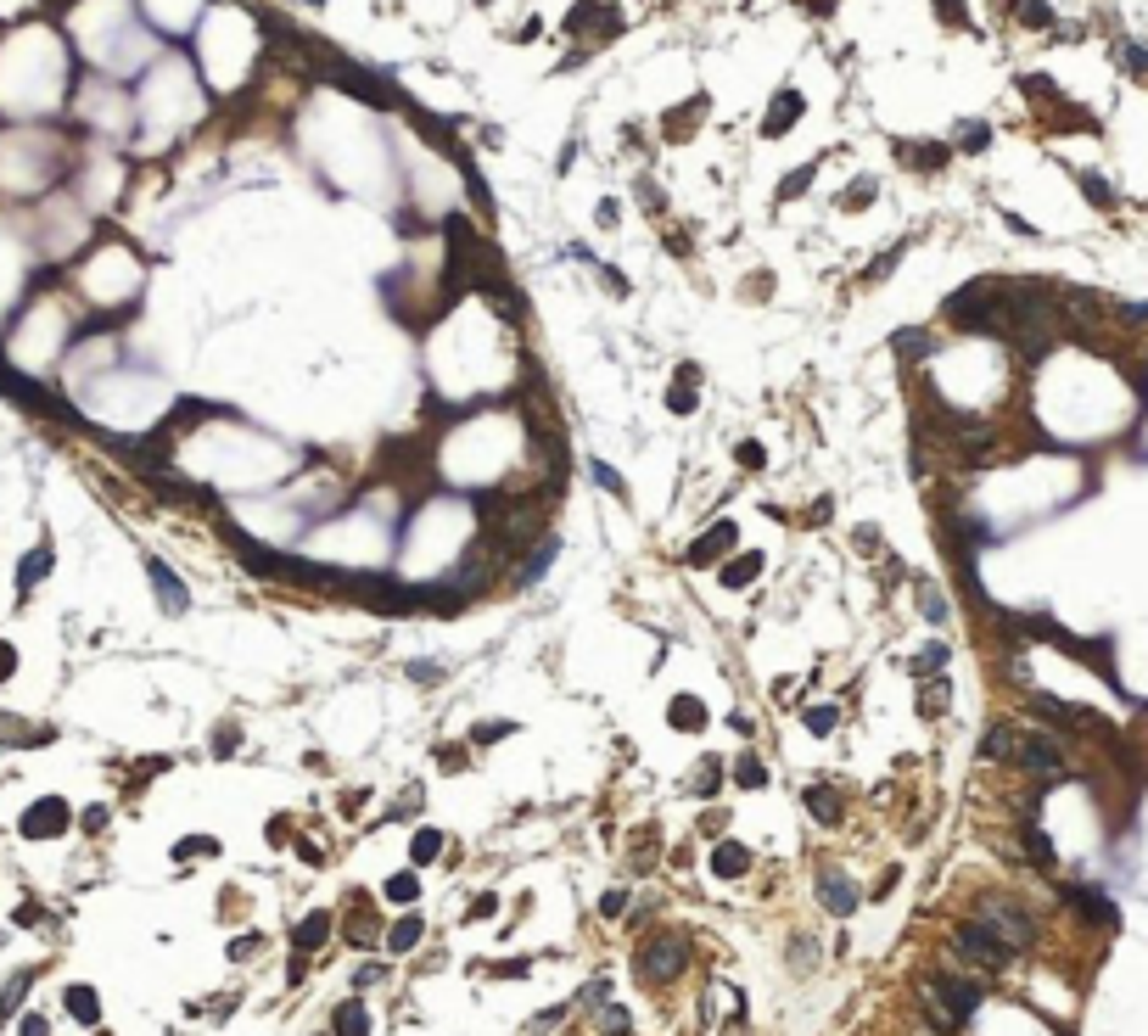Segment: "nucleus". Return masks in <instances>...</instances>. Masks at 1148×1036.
I'll return each instance as SVG.
<instances>
[{
    "label": "nucleus",
    "mask_w": 1148,
    "mask_h": 1036,
    "mask_svg": "<svg viewBox=\"0 0 1148 1036\" xmlns=\"http://www.w3.org/2000/svg\"><path fill=\"white\" fill-rule=\"evenodd\" d=\"M683 969H689V935L672 930V924L655 930L650 942L639 947V975H644L650 986H655V981H678Z\"/></svg>",
    "instance_id": "1"
},
{
    "label": "nucleus",
    "mask_w": 1148,
    "mask_h": 1036,
    "mask_svg": "<svg viewBox=\"0 0 1148 1036\" xmlns=\"http://www.w3.org/2000/svg\"><path fill=\"white\" fill-rule=\"evenodd\" d=\"M980 924H986L1008 953H1020V947L1036 942V919H1031L1025 908H1014V902H1003V896H986V902H980Z\"/></svg>",
    "instance_id": "2"
},
{
    "label": "nucleus",
    "mask_w": 1148,
    "mask_h": 1036,
    "mask_svg": "<svg viewBox=\"0 0 1148 1036\" xmlns=\"http://www.w3.org/2000/svg\"><path fill=\"white\" fill-rule=\"evenodd\" d=\"M68 818H74V813H68V801H62V796H40V801L23 813L17 829H23V840H56L62 829H68Z\"/></svg>",
    "instance_id": "3"
},
{
    "label": "nucleus",
    "mask_w": 1148,
    "mask_h": 1036,
    "mask_svg": "<svg viewBox=\"0 0 1148 1036\" xmlns=\"http://www.w3.org/2000/svg\"><path fill=\"white\" fill-rule=\"evenodd\" d=\"M1014 757H1020V767L1042 773V779H1059V773H1065V746H1059L1054 734H1025Z\"/></svg>",
    "instance_id": "4"
},
{
    "label": "nucleus",
    "mask_w": 1148,
    "mask_h": 1036,
    "mask_svg": "<svg viewBox=\"0 0 1148 1036\" xmlns=\"http://www.w3.org/2000/svg\"><path fill=\"white\" fill-rule=\"evenodd\" d=\"M958 947H964L969 958H980V963H986V969H1003V963L1014 958V953H1008V947H1003V942H997V935H992L986 924H980V919H969V924H958Z\"/></svg>",
    "instance_id": "5"
},
{
    "label": "nucleus",
    "mask_w": 1148,
    "mask_h": 1036,
    "mask_svg": "<svg viewBox=\"0 0 1148 1036\" xmlns=\"http://www.w3.org/2000/svg\"><path fill=\"white\" fill-rule=\"evenodd\" d=\"M818 902H824V908H829L835 919H851V914H858V902H863V891L851 885L846 874L824 868V874H818Z\"/></svg>",
    "instance_id": "6"
},
{
    "label": "nucleus",
    "mask_w": 1148,
    "mask_h": 1036,
    "mask_svg": "<svg viewBox=\"0 0 1148 1036\" xmlns=\"http://www.w3.org/2000/svg\"><path fill=\"white\" fill-rule=\"evenodd\" d=\"M594 23H605L611 34H622V12H611L605 0H577L566 12V34H594Z\"/></svg>",
    "instance_id": "7"
},
{
    "label": "nucleus",
    "mask_w": 1148,
    "mask_h": 1036,
    "mask_svg": "<svg viewBox=\"0 0 1148 1036\" xmlns=\"http://www.w3.org/2000/svg\"><path fill=\"white\" fill-rule=\"evenodd\" d=\"M146 572H152V589H157V600H162V611L169 617H180V611H191V594H185V582L162 566V561H146Z\"/></svg>",
    "instance_id": "8"
},
{
    "label": "nucleus",
    "mask_w": 1148,
    "mask_h": 1036,
    "mask_svg": "<svg viewBox=\"0 0 1148 1036\" xmlns=\"http://www.w3.org/2000/svg\"><path fill=\"white\" fill-rule=\"evenodd\" d=\"M801 112H807L801 90H779V95H773V107H768V123H762V135H768V141H779V135H784V129H790Z\"/></svg>",
    "instance_id": "9"
},
{
    "label": "nucleus",
    "mask_w": 1148,
    "mask_h": 1036,
    "mask_svg": "<svg viewBox=\"0 0 1148 1036\" xmlns=\"http://www.w3.org/2000/svg\"><path fill=\"white\" fill-rule=\"evenodd\" d=\"M729 543H734V522H717L711 533H701L695 543H689V555H683V561H689V566H711Z\"/></svg>",
    "instance_id": "10"
},
{
    "label": "nucleus",
    "mask_w": 1148,
    "mask_h": 1036,
    "mask_svg": "<svg viewBox=\"0 0 1148 1036\" xmlns=\"http://www.w3.org/2000/svg\"><path fill=\"white\" fill-rule=\"evenodd\" d=\"M745 868H751V846H740V840H723V846L711 852V874H717V880H740Z\"/></svg>",
    "instance_id": "11"
},
{
    "label": "nucleus",
    "mask_w": 1148,
    "mask_h": 1036,
    "mask_svg": "<svg viewBox=\"0 0 1148 1036\" xmlns=\"http://www.w3.org/2000/svg\"><path fill=\"white\" fill-rule=\"evenodd\" d=\"M1065 902H1070V908H1081L1087 919H1098V924H1114V902H1104V896H1098V891H1087V885H1070V891H1065Z\"/></svg>",
    "instance_id": "12"
},
{
    "label": "nucleus",
    "mask_w": 1148,
    "mask_h": 1036,
    "mask_svg": "<svg viewBox=\"0 0 1148 1036\" xmlns=\"http://www.w3.org/2000/svg\"><path fill=\"white\" fill-rule=\"evenodd\" d=\"M717 577H723V589H745V582H757V577H762V555H757V549H751V555H734V561H729L723 572H717Z\"/></svg>",
    "instance_id": "13"
},
{
    "label": "nucleus",
    "mask_w": 1148,
    "mask_h": 1036,
    "mask_svg": "<svg viewBox=\"0 0 1148 1036\" xmlns=\"http://www.w3.org/2000/svg\"><path fill=\"white\" fill-rule=\"evenodd\" d=\"M62 1002H68V1014H74L79 1025H95V1020H102V997H95L90 986H68V992H62Z\"/></svg>",
    "instance_id": "14"
},
{
    "label": "nucleus",
    "mask_w": 1148,
    "mask_h": 1036,
    "mask_svg": "<svg viewBox=\"0 0 1148 1036\" xmlns=\"http://www.w3.org/2000/svg\"><path fill=\"white\" fill-rule=\"evenodd\" d=\"M807 813H812L818 824H840V796H835L829 785H812V790H807Z\"/></svg>",
    "instance_id": "15"
},
{
    "label": "nucleus",
    "mask_w": 1148,
    "mask_h": 1036,
    "mask_svg": "<svg viewBox=\"0 0 1148 1036\" xmlns=\"http://www.w3.org/2000/svg\"><path fill=\"white\" fill-rule=\"evenodd\" d=\"M325 935H331V914H309L298 930H291V942H298V953H314Z\"/></svg>",
    "instance_id": "16"
},
{
    "label": "nucleus",
    "mask_w": 1148,
    "mask_h": 1036,
    "mask_svg": "<svg viewBox=\"0 0 1148 1036\" xmlns=\"http://www.w3.org/2000/svg\"><path fill=\"white\" fill-rule=\"evenodd\" d=\"M45 572H51V549L40 543V549H28V555H23V566H17V589L28 594V589H34V582H40Z\"/></svg>",
    "instance_id": "17"
},
{
    "label": "nucleus",
    "mask_w": 1148,
    "mask_h": 1036,
    "mask_svg": "<svg viewBox=\"0 0 1148 1036\" xmlns=\"http://www.w3.org/2000/svg\"><path fill=\"white\" fill-rule=\"evenodd\" d=\"M717 785H723V762H717V757H706L695 773H689V796H701V801L717 796Z\"/></svg>",
    "instance_id": "18"
},
{
    "label": "nucleus",
    "mask_w": 1148,
    "mask_h": 1036,
    "mask_svg": "<svg viewBox=\"0 0 1148 1036\" xmlns=\"http://www.w3.org/2000/svg\"><path fill=\"white\" fill-rule=\"evenodd\" d=\"M667 723H672V728H706V706H701L695 695H678L672 711H667Z\"/></svg>",
    "instance_id": "19"
},
{
    "label": "nucleus",
    "mask_w": 1148,
    "mask_h": 1036,
    "mask_svg": "<svg viewBox=\"0 0 1148 1036\" xmlns=\"http://www.w3.org/2000/svg\"><path fill=\"white\" fill-rule=\"evenodd\" d=\"M897 157H913V169H947V157H953V151H947V146H908L902 141Z\"/></svg>",
    "instance_id": "20"
},
{
    "label": "nucleus",
    "mask_w": 1148,
    "mask_h": 1036,
    "mask_svg": "<svg viewBox=\"0 0 1148 1036\" xmlns=\"http://www.w3.org/2000/svg\"><path fill=\"white\" fill-rule=\"evenodd\" d=\"M337 1036H370L365 1002H342V1009H337Z\"/></svg>",
    "instance_id": "21"
},
{
    "label": "nucleus",
    "mask_w": 1148,
    "mask_h": 1036,
    "mask_svg": "<svg viewBox=\"0 0 1148 1036\" xmlns=\"http://www.w3.org/2000/svg\"><path fill=\"white\" fill-rule=\"evenodd\" d=\"M34 986V969H17V975L6 981V992H0V1020H12V1009L23 1002V992Z\"/></svg>",
    "instance_id": "22"
},
{
    "label": "nucleus",
    "mask_w": 1148,
    "mask_h": 1036,
    "mask_svg": "<svg viewBox=\"0 0 1148 1036\" xmlns=\"http://www.w3.org/2000/svg\"><path fill=\"white\" fill-rule=\"evenodd\" d=\"M734 785H740V790H762V785H768V767H762L757 757L745 751V757L734 762Z\"/></svg>",
    "instance_id": "23"
},
{
    "label": "nucleus",
    "mask_w": 1148,
    "mask_h": 1036,
    "mask_svg": "<svg viewBox=\"0 0 1148 1036\" xmlns=\"http://www.w3.org/2000/svg\"><path fill=\"white\" fill-rule=\"evenodd\" d=\"M420 935H426V924H420V919L409 914V919H398V930L387 935V947H392V953H409V947L420 942Z\"/></svg>",
    "instance_id": "24"
},
{
    "label": "nucleus",
    "mask_w": 1148,
    "mask_h": 1036,
    "mask_svg": "<svg viewBox=\"0 0 1148 1036\" xmlns=\"http://www.w3.org/2000/svg\"><path fill=\"white\" fill-rule=\"evenodd\" d=\"M628 1031H633L628 1009H622V1002H605L600 1009V1036H628Z\"/></svg>",
    "instance_id": "25"
},
{
    "label": "nucleus",
    "mask_w": 1148,
    "mask_h": 1036,
    "mask_svg": "<svg viewBox=\"0 0 1148 1036\" xmlns=\"http://www.w3.org/2000/svg\"><path fill=\"white\" fill-rule=\"evenodd\" d=\"M874 191H879V185H874V174H863V180H851V191H846V197H840V208H846V213H858L863 202H874Z\"/></svg>",
    "instance_id": "26"
},
{
    "label": "nucleus",
    "mask_w": 1148,
    "mask_h": 1036,
    "mask_svg": "<svg viewBox=\"0 0 1148 1036\" xmlns=\"http://www.w3.org/2000/svg\"><path fill=\"white\" fill-rule=\"evenodd\" d=\"M437 852H443V835H437V829H420V835H415V846H409V857H415V863H432Z\"/></svg>",
    "instance_id": "27"
},
{
    "label": "nucleus",
    "mask_w": 1148,
    "mask_h": 1036,
    "mask_svg": "<svg viewBox=\"0 0 1148 1036\" xmlns=\"http://www.w3.org/2000/svg\"><path fill=\"white\" fill-rule=\"evenodd\" d=\"M1014 12H1020L1031 28H1054V12H1047V0H1014Z\"/></svg>",
    "instance_id": "28"
},
{
    "label": "nucleus",
    "mask_w": 1148,
    "mask_h": 1036,
    "mask_svg": "<svg viewBox=\"0 0 1148 1036\" xmlns=\"http://www.w3.org/2000/svg\"><path fill=\"white\" fill-rule=\"evenodd\" d=\"M812 174H818L812 163H807V169H796V174H784V180H779V202H790V197H801V191L812 185Z\"/></svg>",
    "instance_id": "29"
},
{
    "label": "nucleus",
    "mask_w": 1148,
    "mask_h": 1036,
    "mask_svg": "<svg viewBox=\"0 0 1148 1036\" xmlns=\"http://www.w3.org/2000/svg\"><path fill=\"white\" fill-rule=\"evenodd\" d=\"M415 896H420L415 874H392V880H387V902H415Z\"/></svg>",
    "instance_id": "30"
},
{
    "label": "nucleus",
    "mask_w": 1148,
    "mask_h": 1036,
    "mask_svg": "<svg viewBox=\"0 0 1148 1036\" xmlns=\"http://www.w3.org/2000/svg\"><path fill=\"white\" fill-rule=\"evenodd\" d=\"M918 605H925V617H930V622H947V600H941V589L918 582Z\"/></svg>",
    "instance_id": "31"
},
{
    "label": "nucleus",
    "mask_w": 1148,
    "mask_h": 1036,
    "mask_svg": "<svg viewBox=\"0 0 1148 1036\" xmlns=\"http://www.w3.org/2000/svg\"><path fill=\"white\" fill-rule=\"evenodd\" d=\"M947 667V644H925V650L913 656V672H941Z\"/></svg>",
    "instance_id": "32"
},
{
    "label": "nucleus",
    "mask_w": 1148,
    "mask_h": 1036,
    "mask_svg": "<svg viewBox=\"0 0 1148 1036\" xmlns=\"http://www.w3.org/2000/svg\"><path fill=\"white\" fill-rule=\"evenodd\" d=\"M835 723H840V711H835V706H812V711H807V728H812V734H829Z\"/></svg>",
    "instance_id": "33"
},
{
    "label": "nucleus",
    "mask_w": 1148,
    "mask_h": 1036,
    "mask_svg": "<svg viewBox=\"0 0 1148 1036\" xmlns=\"http://www.w3.org/2000/svg\"><path fill=\"white\" fill-rule=\"evenodd\" d=\"M986 141H992V129H986V123H964V129H958V146H964V151H980Z\"/></svg>",
    "instance_id": "34"
},
{
    "label": "nucleus",
    "mask_w": 1148,
    "mask_h": 1036,
    "mask_svg": "<svg viewBox=\"0 0 1148 1036\" xmlns=\"http://www.w3.org/2000/svg\"><path fill=\"white\" fill-rule=\"evenodd\" d=\"M1081 191H1087V197H1093L1098 208H1114V191H1109V185H1104L1098 174H1081Z\"/></svg>",
    "instance_id": "35"
},
{
    "label": "nucleus",
    "mask_w": 1148,
    "mask_h": 1036,
    "mask_svg": "<svg viewBox=\"0 0 1148 1036\" xmlns=\"http://www.w3.org/2000/svg\"><path fill=\"white\" fill-rule=\"evenodd\" d=\"M734 460H740L745 471H762V465H768V454H762V443H740V448H734Z\"/></svg>",
    "instance_id": "36"
},
{
    "label": "nucleus",
    "mask_w": 1148,
    "mask_h": 1036,
    "mask_svg": "<svg viewBox=\"0 0 1148 1036\" xmlns=\"http://www.w3.org/2000/svg\"><path fill=\"white\" fill-rule=\"evenodd\" d=\"M1008 739H1014V734H1008V728L997 723V728L986 734V746H980V751H986V757H1008V751H1014V746H1008Z\"/></svg>",
    "instance_id": "37"
},
{
    "label": "nucleus",
    "mask_w": 1148,
    "mask_h": 1036,
    "mask_svg": "<svg viewBox=\"0 0 1148 1036\" xmlns=\"http://www.w3.org/2000/svg\"><path fill=\"white\" fill-rule=\"evenodd\" d=\"M196 852H219V840L196 835V840H180V846H174V857H196Z\"/></svg>",
    "instance_id": "38"
},
{
    "label": "nucleus",
    "mask_w": 1148,
    "mask_h": 1036,
    "mask_svg": "<svg viewBox=\"0 0 1148 1036\" xmlns=\"http://www.w3.org/2000/svg\"><path fill=\"white\" fill-rule=\"evenodd\" d=\"M258 947H264V935H236V942H230V958L241 963V958H252Z\"/></svg>",
    "instance_id": "39"
},
{
    "label": "nucleus",
    "mask_w": 1148,
    "mask_h": 1036,
    "mask_svg": "<svg viewBox=\"0 0 1148 1036\" xmlns=\"http://www.w3.org/2000/svg\"><path fill=\"white\" fill-rule=\"evenodd\" d=\"M1121 62H1126L1132 73H1148V51H1143V45H1126V40H1121Z\"/></svg>",
    "instance_id": "40"
},
{
    "label": "nucleus",
    "mask_w": 1148,
    "mask_h": 1036,
    "mask_svg": "<svg viewBox=\"0 0 1148 1036\" xmlns=\"http://www.w3.org/2000/svg\"><path fill=\"white\" fill-rule=\"evenodd\" d=\"M600 914H605V919L628 914V891H605V896H600Z\"/></svg>",
    "instance_id": "41"
},
{
    "label": "nucleus",
    "mask_w": 1148,
    "mask_h": 1036,
    "mask_svg": "<svg viewBox=\"0 0 1148 1036\" xmlns=\"http://www.w3.org/2000/svg\"><path fill=\"white\" fill-rule=\"evenodd\" d=\"M594 482H600V488H611V494H622V476H616L605 460H594Z\"/></svg>",
    "instance_id": "42"
},
{
    "label": "nucleus",
    "mask_w": 1148,
    "mask_h": 1036,
    "mask_svg": "<svg viewBox=\"0 0 1148 1036\" xmlns=\"http://www.w3.org/2000/svg\"><path fill=\"white\" fill-rule=\"evenodd\" d=\"M667 404H672L678 415H689V409H695V393H689V386H672V393H667Z\"/></svg>",
    "instance_id": "43"
},
{
    "label": "nucleus",
    "mask_w": 1148,
    "mask_h": 1036,
    "mask_svg": "<svg viewBox=\"0 0 1148 1036\" xmlns=\"http://www.w3.org/2000/svg\"><path fill=\"white\" fill-rule=\"evenodd\" d=\"M12 672H17V650H12V644H6V639H0V684H6V678H12Z\"/></svg>",
    "instance_id": "44"
},
{
    "label": "nucleus",
    "mask_w": 1148,
    "mask_h": 1036,
    "mask_svg": "<svg viewBox=\"0 0 1148 1036\" xmlns=\"http://www.w3.org/2000/svg\"><path fill=\"white\" fill-rule=\"evenodd\" d=\"M930 711H947V684H936V689H925V718Z\"/></svg>",
    "instance_id": "45"
},
{
    "label": "nucleus",
    "mask_w": 1148,
    "mask_h": 1036,
    "mask_svg": "<svg viewBox=\"0 0 1148 1036\" xmlns=\"http://www.w3.org/2000/svg\"><path fill=\"white\" fill-rule=\"evenodd\" d=\"M812 958H818V947H812V942H796V947H790V963H801V969H812Z\"/></svg>",
    "instance_id": "46"
},
{
    "label": "nucleus",
    "mask_w": 1148,
    "mask_h": 1036,
    "mask_svg": "<svg viewBox=\"0 0 1148 1036\" xmlns=\"http://www.w3.org/2000/svg\"><path fill=\"white\" fill-rule=\"evenodd\" d=\"M499 734H515V723H487V728H476V746H487V739H499Z\"/></svg>",
    "instance_id": "47"
},
{
    "label": "nucleus",
    "mask_w": 1148,
    "mask_h": 1036,
    "mask_svg": "<svg viewBox=\"0 0 1148 1036\" xmlns=\"http://www.w3.org/2000/svg\"><path fill=\"white\" fill-rule=\"evenodd\" d=\"M17 1036H51V1025L40 1020V1014H23V1031Z\"/></svg>",
    "instance_id": "48"
},
{
    "label": "nucleus",
    "mask_w": 1148,
    "mask_h": 1036,
    "mask_svg": "<svg viewBox=\"0 0 1148 1036\" xmlns=\"http://www.w3.org/2000/svg\"><path fill=\"white\" fill-rule=\"evenodd\" d=\"M538 28H544V23H538V17H527V23H515V28H510V40H538Z\"/></svg>",
    "instance_id": "49"
},
{
    "label": "nucleus",
    "mask_w": 1148,
    "mask_h": 1036,
    "mask_svg": "<svg viewBox=\"0 0 1148 1036\" xmlns=\"http://www.w3.org/2000/svg\"><path fill=\"white\" fill-rule=\"evenodd\" d=\"M936 12H941L947 23H958V17H964V0H936Z\"/></svg>",
    "instance_id": "50"
},
{
    "label": "nucleus",
    "mask_w": 1148,
    "mask_h": 1036,
    "mask_svg": "<svg viewBox=\"0 0 1148 1036\" xmlns=\"http://www.w3.org/2000/svg\"><path fill=\"white\" fill-rule=\"evenodd\" d=\"M381 975H387V969H381V963H365V969H358V986H376Z\"/></svg>",
    "instance_id": "51"
},
{
    "label": "nucleus",
    "mask_w": 1148,
    "mask_h": 1036,
    "mask_svg": "<svg viewBox=\"0 0 1148 1036\" xmlns=\"http://www.w3.org/2000/svg\"><path fill=\"white\" fill-rule=\"evenodd\" d=\"M1121 314H1126V319H1143V326H1148V303H1126Z\"/></svg>",
    "instance_id": "52"
},
{
    "label": "nucleus",
    "mask_w": 1148,
    "mask_h": 1036,
    "mask_svg": "<svg viewBox=\"0 0 1148 1036\" xmlns=\"http://www.w3.org/2000/svg\"><path fill=\"white\" fill-rule=\"evenodd\" d=\"M482 6H487V0H482Z\"/></svg>",
    "instance_id": "53"
}]
</instances>
